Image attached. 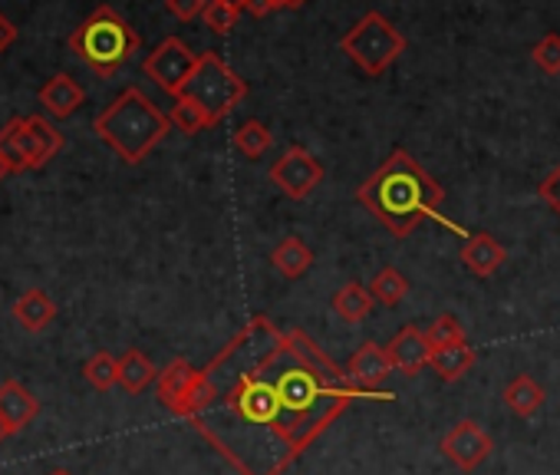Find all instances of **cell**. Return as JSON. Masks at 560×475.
Returning <instances> with one entry per match:
<instances>
[{"label":"cell","mask_w":560,"mask_h":475,"mask_svg":"<svg viewBox=\"0 0 560 475\" xmlns=\"http://www.w3.org/2000/svg\"><path fill=\"white\" fill-rule=\"evenodd\" d=\"M491 449H494L491 436L475 419H462L442 436V455L462 472H475L491 455Z\"/></svg>","instance_id":"cell-9"},{"label":"cell","mask_w":560,"mask_h":475,"mask_svg":"<svg viewBox=\"0 0 560 475\" xmlns=\"http://www.w3.org/2000/svg\"><path fill=\"white\" fill-rule=\"evenodd\" d=\"M27 123H31V129H34L37 142L44 146V152H47V155L54 159V155H57V152L63 149V136H60V132H57V129H54V126H50V123H47L44 116H27Z\"/></svg>","instance_id":"cell-30"},{"label":"cell","mask_w":560,"mask_h":475,"mask_svg":"<svg viewBox=\"0 0 560 475\" xmlns=\"http://www.w3.org/2000/svg\"><path fill=\"white\" fill-rule=\"evenodd\" d=\"M195 376H198V370H195L188 360H172V363L159 373V380H155V396H159V403H162L168 413H178L182 403H185V396H188V390H191V383H195Z\"/></svg>","instance_id":"cell-14"},{"label":"cell","mask_w":560,"mask_h":475,"mask_svg":"<svg viewBox=\"0 0 560 475\" xmlns=\"http://www.w3.org/2000/svg\"><path fill=\"white\" fill-rule=\"evenodd\" d=\"M458 258H462V265L468 268V275H475V278H491V275H498V268L508 262V252H504V245L498 242L494 234L478 231V234H465V245H462Z\"/></svg>","instance_id":"cell-13"},{"label":"cell","mask_w":560,"mask_h":475,"mask_svg":"<svg viewBox=\"0 0 560 475\" xmlns=\"http://www.w3.org/2000/svg\"><path fill=\"white\" fill-rule=\"evenodd\" d=\"M370 294H373V301H380L386 308H399L409 294V278L396 268H383V271H376Z\"/></svg>","instance_id":"cell-23"},{"label":"cell","mask_w":560,"mask_h":475,"mask_svg":"<svg viewBox=\"0 0 560 475\" xmlns=\"http://www.w3.org/2000/svg\"><path fill=\"white\" fill-rule=\"evenodd\" d=\"M165 8H168V14L178 18V21H195V18L205 14L208 0H165Z\"/></svg>","instance_id":"cell-32"},{"label":"cell","mask_w":560,"mask_h":475,"mask_svg":"<svg viewBox=\"0 0 560 475\" xmlns=\"http://www.w3.org/2000/svg\"><path fill=\"white\" fill-rule=\"evenodd\" d=\"M537 195H540V201L560 218V162L544 175V182L537 185Z\"/></svg>","instance_id":"cell-31"},{"label":"cell","mask_w":560,"mask_h":475,"mask_svg":"<svg viewBox=\"0 0 560 475\" xmlns=\"http://www.w3.org/2000/svg\"><path fill=\"white\" fill-rule=\"evenodd\" d=\"M363 396L304 331L257 314L198 370L175 416L237 475H284Z\"/></svg>","instance_id":"cell-1"},{"label":"cell","mask_w":560,"mask_h":475,"mask_svg":"<svg viewBox=\"0 0 560 475\" xmlns=\"http://www.w3.org/2000/svg\"><path fill=\"white\" fill-rule=\"evenodd\" d=\"M155 380H159V370H155V363L142 350H126L119 357V386L126 393H142Z\"/></svg>","instance_id":"cell-22"},{"label":"cell","mask_w":560,"mask_h":475,"mask_svg":"<svg viewBox=\"0 0 560 475\" xmlns=\"http://www.w3.org/2000/svg\"><path fill=\"white\" fill-rule=\"evenodd\" d=\"M50 475H70V472H63V468H60V472H50Z\"/></svg>","instance_id":"cell-39"},{"label":"cell","mask_w":560,"mask_h":475,"mask_svg":"<svg viewBox=\"0 0 560 475\" xmlns=\"http://www.w3.org/2000/svg\"><path fill=\"white\" fill-rule=\"evenodd\" d=\"M178 96L201 106L211 126H218L228 113H234V106H241V100L247 96V83L218 54H198V63Z\"/></svg>","instance_id":"cell-5"},{"label":"cell","mask_w":560,"mask_h":475,"mask_svg":"<svg viewBox=\"0 0 560 475\" xmlns=\"http://www.w3.org/2000/svg\"><path fill=\"white\" fill-rule=\"evenodd\" d=\"M307 0H277V8L280 11H298V8H304Z\"/></svg>","instance_id":"cell-35"},{"label":"cell","mask_w":560,"mask_h":475,"mask_svg":"<svg viewBox=\"0 0 560 475\" xmlns=\"http://www.w3.org/2000/svg\"><path fill=\"white\" fill-rule=\"evenodd\" d=\"M11 432H14V429H11V422H8L4 416H0V442H4V439H8Z\"/></svg>","instance_id":"cell-36"},{"label":"cell","mask_w":560,"mask_h":475,"mask_svg":"<svg viewBox=\"0 0 560 475\" xmlns=\"http://www.w3.org/2000/svg\"><path fill=\"white\" fill-rule=\"evenodd\" d=\"M244 11L254 14V18H267V14H273L280 8H277V0H244Z\"/></svg>","instance_id":"cell-33"},{"label":"cell","mask_w":560,"mask_h":475,"mask_svg":"<svg viewBox=\"0 0 560 475\" xmlns=\"http://www.w3.org/2000/svg\"><path fill=\"white\" fill-rule=\"evenodd\" d=\"M389 373H393V360H389L386 347H380V344H373V340L363 344V347L350 357V363H347L350 383L360 386V390H366V393H373V396H383V399H389V393H376V390L386 383Z\"/></svg>","instance_id":"cell-11"},{"label":"cell","mask_w":560,"mask_h":475,"mask_svg":"<svg viewBox=\"0 0 560 475\" xmlns=\"http://www.w3.org/2000/svg\"><path fill=\"white\" fill-rule=\"evenodd\" d=\"M386 354L393 360V370L406 373V376H416L429 367L432 360V344L425 337V331H419L416 324L402 327L389 344H386Z\"/></svg>","instance_id":"cell-12"},{"label":"cell","mask_w":560,"mask_h":475,"mask_svg":"<svg viewBox=\"0 0 560 475\" xmlns=\"http://www.w3.org/2000/svg\"><path fill=\"white\" fill-rule=\"evenodd\" d=\"M530 60H534L537 70H544L547 77L560 73V34H544V37L534 44Z\"/></svg>","instance_id":"cell-29"},{"label":"cell","mask_w":560,"mask_h":475,"mask_svg":"<svg viewBox=\"0 0 560 475\" xmlns=\"http://www.w3.org/2000/svg\"><path fill=\"white\" fill-rule=\"evenodd\" d=\"M168 119H172V126L178 129V132H185V136H198L201 129H208L211 126V119L205 116V109L201 106H195L191 100H175V106H172V113H168Z\"/></svg>","instance_id":"cell-26"},{"label":"cell","mask_w":560,"mask_h":475,"mask_svg":"<svg viewBox=\"0 0 560 475\" xmlns=\"http://www.w3.org/2000/svg\"><path fill=\"white\" fill-rule=\"evenodd\" d=\"M14 317H18V324L24 327V331H31V334H40V331H47L50 324H54V317H57V304L44 294V291H27L24 298H18V304H14Z\"/></svg>","instance_id":"cell-20"},{"label":"cell","mask_w":560,"mask_h":475,"mask_svg":"<svg viewBox=\"0 0 560 475\" xmlns=\"http://www.w3.org/2000/svg\"><path fill=\"white\" fill-rule=\"evenodd\" d=\"M270 142H273V136L260 119H247L234 129V146L244 159H260L270 149Z\"/></svg>","instance_id":"cell-24"},{"label":"cell","mask_w":560,"mask_h":475,"mask_svg":"<svg viewBox=\"0 0 560 475\" xmlns=\"http://www.w3.org/2000/svg\"><path fill=\"white\" fill-rule=\"evenodd\" d=\"M139 34L129 27V21L122 14H116L113 8H96L73 34H70V50L100 77H113L119 73L132 54L139 50Z\"/></svg>","instance_id":"cell-4"},{"label":"cell","mask_w":560,"mask_h":475,"mask_svg":"<svg viewBox=\"0 0 560 475\" xmlns=\"http://www.w3.org/2000/svg\"><path fill=\"white\" fill-rule=\"evenodd\" d=\"M4 175H11V165H8L4 152H0V182H4Z\"/></svg>","instance_id":"cell-37"},{"label":"cell","mask_w":560,"mask_h":475,"mask_svg":"<svg viewBox=\"0 0 560 475\" xmlns=\"http://www.w3.org/2000/svg\"><path fill=\"white\" fill-rule=\"evenodd\" d=\"M340 50L370 77H383L402 54H406V37L380 14L370 11L363 14L343 37H340Z\"/></svg>","instance_id":"cell-6"},{"label":"cell","mask_w":560,"mask_h":475,"mask_svg":"<svg viewBox=\"0 0 560 475\" xmlns=\"http://www.w3.org/2000/svg\"><path fill=\"white\" fill-rule=\"evenodd\" d=\"M504 406L514 413V416H521V419H530L540 406H544V399H547V393H544V386L534 380V376H527V373H517L508 386H504Z\"/></svg>","instance_id":"cell-19"},{"label":"cell","mask_w":560,"mask_h":475,"mask_svg":"<svg viewBox=\"0 0 560 475\" xmlns=\"http://www.w3.org/2000/svg\"><path fill=\"white\" fill-rule=\"evenodd\" d=\"M357 201L396 238L412 234L425 218L442 221L445 228H455L448 218H442V201L445 192L442 185L406 152L396 149L360 188H357Z\"/></svg>","instance_id":"cell-2"},{"label":"cell","mask_w":560,"mask_h":475,"mask_svg":"<svg viewBox=\"0 0 560 475\" xmlns=\"http://www.w3.org/2000/svg\"><path fill=\"white\" fill-rule=\"evenodd\" d=\"M270 265L284 275L288 281H301L311 268H314V252L307 248V242L304 238H298V234H291V238H284L273 252H270Z\"/></svg>","instance_id":"cell-17"},{"label":"cell","mask_w":560,"mask_h":475,"mask_svg":"<svg viewBox=\"0 0 560 475\" xmlns=\"http://www.w3.org/2000/svg\"><path fill=\"white\" fill-rule=\"evenodd\" d=\"M172 129V119L139 90H122L100 116L96 136L129 165H139Z\"/></svg>","instance_id":"cell-3"},{"label":"cell","mask_w":560,"mask_h":475,"mask_svg":"<svg viewBox=\"0 0 560 475\" xmlns=\"http://www.w3.org/2000/svg\"><path fill=\"white\" fill-rule=\"evenodd\" d=\"M425 337H429L432 347H445V344H462V340H468L462 321L452 317V314H439V317L432 321V327L425 331Z\"/></svg>","instance_id":"cell-28"},{"label":"cell","mask_w":560,"mask_h":475,"mask_svg":"<svg viewBox=\"0 0 560 475\" xmlns=\"http://www.w3.org/2000/svg\"><path fill=\"white\" fill-rule=\"evenodd\" d=\"M14 40H18V27L4 14H0V54H4Z\"/></svg>","instance_id":"cell-34"},{"label":"cell","mask_w":560,"mask_h":475,"mask_svg":"<svg viewBox=\"0 0 560 475\" xmlns=\"http://www.w3.org/2000/svg\"><path fill=\"white\" fill-rule=\"evenodd\" d=\"M83 376H86V383H90L93 390L106 393V390L119 386V360H116L113 354L100 350V354H93V357L86 360Z\"/></svg>","instance_id":"cell-25"},{"label":"cell","mask_w":560,"mask_h":475,"mask_svg":"<svg viewBox=\"0 0 560 475\" xmlns=\"http://www.w3.org/2000/svg\"><path fill=\"white\" fill-rule=\"evenodd\" d=\"M0 152H4L11 172H31L50 162V155L44 152V146L37 142L27 116L24 119H11L4 129H0Z\"/></svg>","instance_id":"cell-10"},{"label":"cell","mask_w":560,"mask_h":475,"mask_svg":"<svg viewBox=\"0 0 560 475\" xmlns=\"http://www.w3.org/2000/svg\"><path fill=\"white\" fill-rule=\"evenodd\" d=\"M270 182L284 192L288 198L294 201H304L320 182H324V165L320 159L304 149V146H288L284 155H280L273 165H270Z\"/></svg>","instance_id":"cell-7"},{"label":"cell","mask_w":560,"mask_h":475,"mask_svg":"<svg viewBox=\"0 0 560 475\" xmlns=\"http://www.w3.org/2000/svg\"><path fill=\"white\" fill-rule=\"evenodd\" d=\"M237 8H231V4H221V0H208V8H205V14H201V21H205V27L211 31V34H218V37H228L231 31H234V24H237Z\"/></svg>","instance_id":"cell-27"},{"label":"cell","mask_w":560,"mask_h":475,"mask_svg":"<svg viewBox=\"0 0 560 475\" xmlns=\"http://www.w3.org/2000/svg\"><path fill=\"white\" fill-rule=\"evenodd\" d=\"M221 4H231V8H237V11H244V0H221Z\"/></svg>","instance_id":"cell-38"},{"label":"cell","mask_w":560,"mask_h":475,"mask_svg":"<svg viewBox=\"0 0 560 475\" xmlns=\"http://www.w3.org/2000/svg\"><path fill=\"white\" fill-rule=\"evenodd\" d=\"M83 100H86L83 86H80L73 77H67V73H57V77L40 90V106H44L50 116H57V119H70V116L83 106Z\"/></svg>","instance_id":"cell-15"},{"label":"cell","mask_w":560,"mask_h":475,"mask_svg":"<svg viewBox=\"0 0 560 475\" xmlns=\"http://www.w3.org/2000/svg\"><path fill=\"white\" fill-rule=\"evenodd\" d=\"M370 311H373V294L360 281H347L334 294V314L347 324H363L370 317Z\"/></svg>","instance_id":"cell-21"},{"label":"cell","mask_w":560,"mask_h":475,"mask_svg":"<svg viewBox=\"0 0 560 475\" xmlns=\"http://www.w3.org/2000/svg\"><path fill=\"white\" fill-rule=\"evenodd\" d=\"M37 409L40 406H37L34 393L24 383H18V380H4V383H0V416L11 422L14 432L24 429V426H31L34 416H37Z\"/></svg>","instance_id":"cell-16"},{"label":"cell","mask_w":560,"mask_h":475,"mask_svg":"<svg viewBox=\"0 0 560 475\" xmlns=\"http://www.w3.org/2000/svg\"><path fill=\"white\" fill-rule=\"evenodd\" d=\"M429 367L439 373V380L458 383V380L475 367V350L468 347V340H462V344H445V347H432Z\"/></svg>","instance_id":"cell-18"},{"label":"cell","mask_w":560,"mask_h":475,"mask_svg":"<svg viewBox=\"0 0 560 475\" xmlns=\"http://www.w3.org/2000/svg\"><path fill=\"white\" fill-rule=\"evenodd\" d=\"M195 63H198V54H191L178 37H165V40L142 60V70H145V77H149L159 90H165L168 96H178L182 86L188 83Z\"/></svg>","instance_id":"cell-8"}]
</instances>
